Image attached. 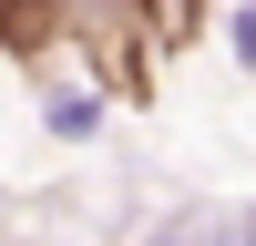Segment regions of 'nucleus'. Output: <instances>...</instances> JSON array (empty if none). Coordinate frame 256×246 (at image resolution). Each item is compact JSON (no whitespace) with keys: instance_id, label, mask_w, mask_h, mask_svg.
Instances as JSON below:
<instances>
[{"instance_id":"nucleus-1","label":"nucleus","mask_w":256,"mask_h":246,"mask_svg":"<svg viewBox=\"0 0 256 246\" xmlns=\"http://www.w3.org/2000/svg\"><path fill=\"white\" fill-rule=\"evenodd\" d=\"M154 246H256V226H246V216H226V205H216V216H174V226H164Z\"/></svg>"},{"instance_id":"nucleus-2","label":"nucleus","mask_w":256,"mask_h":246,"mask_svg":"<svg viewBox=\"0 0 256 246\" xmlns=\"http://www.w3.org/2000/svg\"><path fill=\"white\" fill-rule=\"evenodd\" d=\"M236 62H256V10H236Z\"/></svg>"},{"instance_id":"nucleus-3","label":"nucleus","mask_w":256,"mask_h":246,"mask_svg":"<svg viewBox=\"0 0 256 246\" xmlns=\"http://www.w3.org/2000/svg\"><path fill=\"white\" fill-rule=\"evenodd\" d=\"M246 226H256V216H246Z\"/></svg>"}]
</instances>
